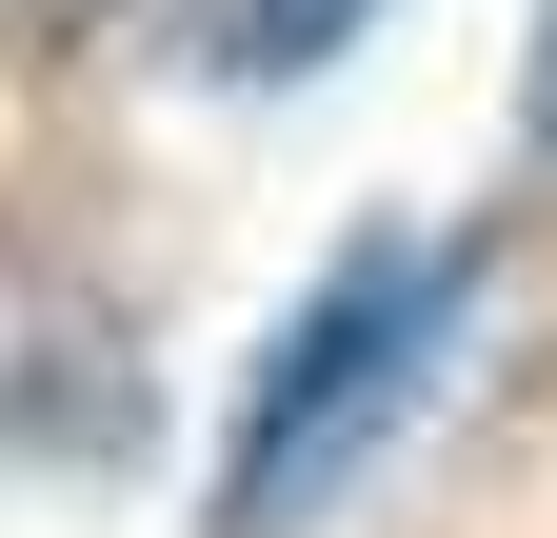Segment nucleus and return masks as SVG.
Segmentation results:
<instances>
[{
    "instance_id": "f257e3e1",
    "label": "nucleus",
    "mask_w": 557,
    "mask_h": 538,
    "mask_svg": "<svg viewBox=\"0 0 557 538\" xmlns=\"http://www.w3.org/2000/svg\"><path fill=\"white\" fill-rule=\"evenodd\" d=\"M478 280H498V259H478L458 220H379V240H338L319 280H299V319L259 340L239 419H220V538H319L338 499H359L379 458L418 439V399H438Z\"/></svg>"
},
{
    "instance_id": "f03ea898",
    "label": "nucleus",
    "mask_w": 557,
    "mask_h": 538,
    "mask_svg": "<svg viewBox=\"0 0 557 538\" xmlns=\"http://www.w3.org/2000/svg\"><path fill=\"white\" fill-rule=\"evenodd\" d=\"M379 0H220V81H319Z\"/></svg>"
},
{
    "instance_id": "7ed1b4c3",
    "label": "nucleus",
    "mask_w": 557,
    "mask_h": 538,
    "mask_svg": "<svg viewBox=\"0 0 557 538\" xmlns=\"http://www.w3.org/2000/svg\"><path fill=\"white\" fill-rule=\"evenodd\" d=\"M518 120H537V160H557V0H537V81H518Z\"/></svg>"
}]
</instances>
